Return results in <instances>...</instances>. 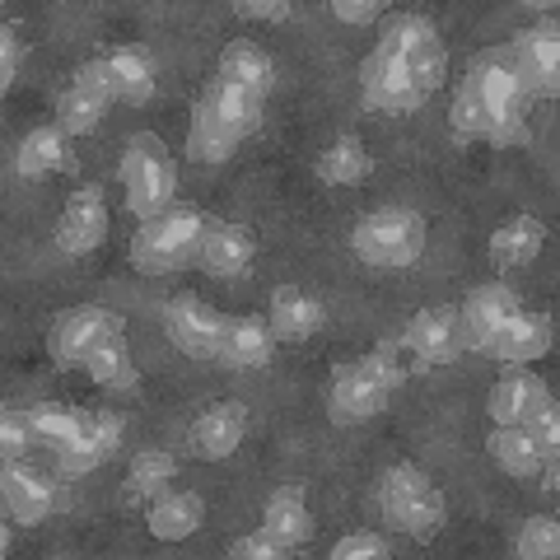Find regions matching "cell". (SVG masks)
Here are the masks:
<instances>
[{"label": "cell", "instance_id": "cell-1", "mask_svg": "<svg viewBox=\"0 0 560 560\" xmlns=\"http://www.w3.org/2000/svg\"><path fill=\"white\" fill-rule=\"evenodd\" d=\"M528 84H523L510 47H486L477 61L467 66V80L453 94V136L458 140H490V145H523L528 140Z\"/></svg>", "mask_w": 560, "mask_h": 560}, {"label": "cell", "instance_id": "cell-2", "mask_svg": "<svg viewBox=\"0 0 560 560\" xmlns=\"http://www.w3.org/2000/svg\"><path fill=\"white\" fill-rule=\"evenodd\" d=\"M261 103L267 98L253 94L248 84H234L224 75L210 80L197 94V103H191V131H187L191 160H201V164L234 160V150L257 131Z\"/></svg>", "mask_w": 560, "mask_h": 560}, {"label": "cell", "instance_id": "cell-3", "mask_svg": "<svg viewBox=\"0 0 560 560\" xmlns=\"http://www.w3.org/2000/svg\"><path fill=\"white\" fill-rule=\"evenodd\" d=\"M401 378H407V370H401L393 346H378L364 360L341 364V370L331 374V388H327L331 425H360V420H374L393 401Z\"/></svg>", "mask_w": 560, "mask_h": 560}, {"label": "cell", "instance_id": "cell-4", "mask_svg": "<svg viewBox=\"0 0 560 560\" xmlns=\"http://www.w3.org/2000/svg\"><path fill=\"white\" fill-rule=\"evenodd\" d=\"M206 224L210 220L197 206H168L154 220H140V230L131 238V267L145 276H168V271L187 267V261L201 253Z\"/></svg>", "mask_w": 560, "mask_h": 560}, {"label": "cell", "instance_id": "cell-5", "mask_svg": "<svg viewBox=\"0 0 560 560\" xmlns=\"http://www.w3.org/2000/svg\"><path fill=\"white\" fill-rule=\"evenodd\" d=\"M350 253H355L364 267L401 271V267H411V261H420V253H425V220L407 206L374 210V215H364L355 224Z\"/></svg>", "mask_w": 560, "mask_h": 560}, {"label": "cell", "instance_id": "cell-6", "mask_svg": "<svg viewBox=\"0 0 560 560\" xmlns=\"http://www.w3.org/2000/svg\"><path fill=\"white\" fill-rule=\"evenodd\" d=\"M378 504H383V518H388L393 533L425 541L444 528V495L430 486L425 471L411 467V463H397L388 477H383Z\"/></svg>", "mask_w": 560, "mask_h": 560}, {"label": "cell", "instance_id": "cell-7", "mask_svg": "<svg viewBox=\"0 0 560 560\" xmlns=\"http://www.w3.org/2000/svg\"><path fill=\"white\" fill-rule=\"evenodd\" d=\"M121 191H127V210L136 220H154L160 210L173 206L178 173H173V160L160 145V136L145 131L127 145V154H121Z\"/></svg>", "mask_w": 560, "mask_h": 560}, {"label": "cell", "instance_id": "cell-8", "mask_svg": "<svg viewBox=\"0 0 560 560\" xmlns=\"http://www.w3.org/2000/svg\"><path fill=\"white\" fill-rule=\"evenodd\" d=\"M75 80L80 84H94V90H103L113 103H150L154 94V57L150 47H108L98 51V57H90L84 66H75Z\"/></svg>", "mask_w": 560, "mask_h": 560}, {"label": "cell", "instance_id": "cell-9", "mask_svg": "<svg viewBox=\"0 0 560 560\" xmlns=\"http://www.w3.org/2000/svg\"><path fill=\"white\" fill-rule=\"evenodd\" d=\"M383 43H388L401 66L411 70V80H416V90L420 94H434L444 84V70H448V51H444V38H440V28H434L425 14H397L393 28L383 33Z\"/></svg>", "mask_w": 560, "mask_h": 560}, {"label": "cell", "instance_id": "cell-10", "mask_svg": "<svg viewBox=\"0 0 560 560\" xmlns=\"http://www.w3.org/2000/svg\"><path fill=\"white\" fill-rule=\"evenodd\" d=\"M360 90H364V103H370L374 113H393V117L416 113L420 103H425V94H420L416 80H411V70L401 66V57L388 43H378L370 57H364Z\"/></svg>", "mask_w": 560, "mask_h": 560}, {"label": "cell", "instance_id": "cell-11", "mask_svg": "<svg viewBox=\"0 0 560 560\" xmlns=\"http://www.w3.org/2000/svg\"><path fill=\"white\" fill-rule=\"evenodd\" d=\"M117 331H121V323L108 308H70L47 331V355L57 360L61 370H70V364H90L94 350L103 341H113Z\"/></svg>", "mask_w": 560, "mask_h": 560}, {"label": "cell", "instance_id": "cell-12", "mask_svg": "<svg viewBox=\"0 0 560 560\" xmlns=\"http://www.w3.org/2000/svg\"><path fill=\"white\" fill-rule=\"evenodd\" d=\"M164 327L168 341L191 360H215L220 355V331H224V313H215L197 294H178L164 308Z\"/></svg>", "mask_w": 560, "mask_h": 560}, {"label": "cell", "instance_id": "cell-13", "mask_svg": "<svg viewBox=\"0 0 560 560\" xmlns=\"http://www.w3.org/2000/svg\"><path fill=\"white\" fill-rule=\"evenodd\" d=\"M401 346L416 350L420 364H453L467 350L458 308H448V304L420 308L411 318V327H407V337H401Z\"/></svg>", "mask_w": 560, "mask_h": 560}, {"label": "cell", "instance_id": "cell-14", "mask_svg": "<svg viewBox=\"0 0 560 560\" xmlns=\"http://www.w3.org/2000/svg\"><path fill=\"white\" fill-rule=\"evenodd\" d=\"M510 57L518 66L523 84H528V94L556 98V90H560V33H556V24H537L528 33H518L510 43Z\"/></svg>", "mask_w": 560, "mask_h": 560}, {"label": "cell", "instance_id": "cell-15", "mask_svg": "<svg viewBox=\"0 0 560 560\" xmlns=\"http://www.w3.org/2000/svg\"><path fill=\"white\" fill-rule=\"evenodd\" d=\"M103 238H108V206H103V191L98 187L70 191V201L61 210V224H57L61 253L84 257V253H94Z\"/></svg>", "mask_w": 560, "mask_h": 560}, {"label": "cell", "instance_id": "cell-16", "mask_svg": "<svg viewBox=\"0 0 560 560\" xmlns=\"http://www.w3.org/2000/svg\"><path fill=\"white\" fill-rule=\"evenodd\" d=\"M243 434H248V411H243L238 401H215V407H206L197 420H191L187 444L197 458L220 463L243 444Z\"/></svg>", "mask_w": 560, "mask_h": 560}, {"label": "cell", "instance_id": "cell-17", "mask_svg": "<svg viewBox=\"0 0 560 560\" xmlns=\"http://www.w3.org/2000/svg\"><path fill=\"white\" fill-rule=\"evenodd\" d=\"M518 308V294L504 285V280H490V285H477L467 294V304L458 308V318H463V337L471 350H486V341L495 337V331L514 318Z\"/></svg>", "mask_w": 560, "mask_h": 560}, {"label": "cell", "instance_id": "cell-18", "mask_svg": "<svg viewBox=\"0 0 560 560\" xmlns=\"http://www.w3.org/2000/svg\"><path fill=\"white\" fill-rule=\"evenodd\" d=\"M121 444V416L117 411H98L84 420V430L70 440L66 448H57V467L66 477H84V471H94L103 458H113Z\"/></svg>", "mask_w": 560, "mask_h": 560}, {"label": "cell", "instance_id": "cell-19", "mask_svg": "<svg viewBox=\"0 0 560 560\" xmlns=\"http://www.w3.org/2000/svg\"><path fill=\"white\" fill-rule=\"evenodd\" d=\"M547 350H551V318L547 313H514V318L486 341L481 355L500 360V364H528V360H541Z\"/></svg>", "mask_w": 560, "mask_h": 560}, {"label": "cell", "instance_id": "cell-20", "mask_svg": "<svg viewBox=\"0 0 560 560\" xmlns=\"http://www.w3.org/2000/svg\"><path fill=\"white\" fill-rule=\"evenodd\" d=\"M271 346H276V331L271 323H261L257 313H243V318H224L220 331V364L230 370H267L271 364Z\"/></svg>", "mask_w": 560, "mask_h": 560}, {"label": "cell", "instance_id": "cell-21", "mask_svg": "<svg viewBox=\"0 0 560 560\" xmlns=\"http://www.w3.org/2000/svg\"><path fill=\"white\" fill-rule=\"evenodd\" d=\"M257 257V238L253 230H243V224H206V238H201V271L220 276V280H234L253 267Z\"/></svg>", "mask_w": 560, "mask_h": 560}, {"label": "cell", "instance_id": "cell-22", "mask_svg": "<svg viewBox=\"0 0 560 560\" xmlns=\"http://www.w3.org/2000/svg\"><path fill=\"white\" fill-rule=\"evenodd\" d=\"M541 243H547V224L537 215H510L495 234H490V261H495L500 276L523 271L541 257Z\"/></svg>", "mask_w": 560, "mask_h": 560}, {"label": "cell", "instance_id": "cell-23", "mask_svg": "<svg viewBox=\"0 0 560 560\" xmlns=\"http://www.w3.org/2000/svg\"><path fill=\"white\" fill-rule=\"evenodd\" d=\"M0 490H5V514L20 523V528H33V523H43L51 510H57V490H51V481L38 477V471L20 467V463L5 467Z\"/></svg>", "mask_w": 560, "mask_h": 560}, {"label": "cell", "instance_id": "cell-24", "mask_svg": "<svg viewBox=\"0 0 560 560\" xmlns=\"http://www.w3.org/2000/svg\"><path fill=\"white\" fill-rule=\"evenodd\" d=\"M547 401H551L547 383L533 378L528 370H514L490 388V420H495V425H528Z\"/></svg>", "mask_w": 560, "mask_h": 560}, {"label": "cell", "instance_id": "cell-25", "mask_svg": "<svg viewBox=\"0 0 560 560\" xmlns=\"http://www.w3.org/2000/svg\"><path fill=\"white\" fill-rule=\"evenodd\" d=\"M323 304L313 300L308 290H300V285H280L276 294H271V331L280 341H308L313 331L323 327Z\"/></svg>", "mask_w": 560, "mask_h": 560}, {"label": "cell", "instance_id": "cell-26", "mask_svg": "<svg viewBox=\"0 0 560 560\" xmlns=\"http://www.w3.org/2000/svg\"><path fill=\"white\" fill-rule=\"evenodd\" d=\"M261 528H267L271 537H280L285 547H304V541L313 537V514L304 504V490L300 486H280L276 495L267 500V514H261Z\"/></svg>", "mask_w": 560, "mask_h": 560}, {"label": "cell", "instance_id": "cell-27", "mask_svg": "<svg viewBox=\"0 0 560 560\" xmlns=\"http://www.w3.org/2000/svg\"><path fill=\"white\" fill-rule=\"evenodd\" d=\"M173 471H178L173 453H164V448L136 453L131 467H127V481H121V504H154L168 490Z\"/></svg>", "mask_w": 560, "mask_h": 560}, {"label": "cell", "instance_id": "cell-28", "mask_svg": "<svg viewBox=\"0 0 560 560\" xmlns=\"http://www.w3.org/2000/svg\"><path fill=\"white\" fill-rule=\"evenodd\" d=\"M70 164V136L61 127H38L20 140L14 150V168L24 178H47V173H61Z\"/></svg>", "mask_w": 560, "mask_h": 560}, {"label": "cell", "instance_id": "cell-29", "mask_svg": "<svg viewBox=\"0 0 560 560\" xmlns=\"http://www.w3.org/2000/svg\"><path fill=\"white\" fill-rule=\"evenodd\" d=\"M145 523H150V533L160 537V541H183V537H191L206 523V504H201V495H191V490H178V495H160V500L150 504Z\"/></svg>", "mask_w": 560, "mask_h": 560}, {"label": "cell", "instance_id": "cell-30", "mask_svg": "<svg viewBox=\"0 0 560 560\" xmlns=\"http://www.w3.org/2000/svg\"><path fill=\"white\" fill-rule=\"evenodd\" d=\"M370 150H364V140L360 136H337L331 145L318 154V178L327 187H350V183H364L370 178Z\"/></svg>", "mask_w": 560, "mask_h": 560}, {"label": "cell", "instance_id": "cell-31", "mask_svg": "<svg viewBox=\"0 0 560 560\" xmlns=\"http://www.w3.org/2000/svg\"><path fill=\"white\" fill-rule=\"evenodd\" d=\"M215 75H224V80H234V84H248L253 94H261L267 98L271 94V80H276V70H271V57L261 51L257 43H248V38H238V43H230L220 51V70Z\"/></svg>", "mask_w": 560, "mask_h": 560}, {"label": "cell", "instance_id": "cell-32", "mask_svg": "<svg viewBox=\"0 0 560 560\" xmlns=\"http://www.w3.org/2000/svg\"><path fill=\"white\" fill-rule=\"evenodd\" d=\"M113 108V98L94 90V84H80V80H70V90L57 98V127L66 136H84V131H94L103 117H108Z\"/></svg>", "mask_w": 560, "mask_h": 560}, {"label": "cell", "instance_id": "cell-33", "mask_svg": "<svg viewBox=\"0 0 560 560\" xmlns=\"http://www.w3.org/2000/svg\"><path fill=\"white\" fill-rule=\"evenodd\" d=\"M84 374H90L98 388H108V393H131L136 388V364H131V350H127V341H121V331L113 341H103L94 355H90V364H84Z\"/></svg>", "mask_w": 560, "mask_h": 560}, {"label": "cell", "instance_id": "cell-34", "mask_svg": "<svg viewBox=\"0 0 560 560\" xmlns=\"http://www.w3.org/2000/svg\"><path fill=\"white\" fill-rule=\"evenodd\" d=\"M486 448H490V458L510 471V477H533V471L541 467V453H537L533 434L523 425H495Z\"/></svg>", "mask_w": 560, "mask_h": 560}, {"label": "cell", "instance_id": "cell-35", "mask_svg": "<svg viewBox=\"0 0 560 560\" xmlns=\"http://www.w3.org/2000/svg\"><path fill=\"white\" fill-rule=\"evenodd\" d=\"M84 420H90V416H80V411H70V407H57V401H43V407L28 411L33 440L47 444V448H66L84 430Z\"/></svg>", "mask_w": 560, "mask_h": 560}, {"label": "cell", "instance_id": "cell-36", "mask_svg": "<svg viewBox=\"0 0 560 560\" xmlns=\"http://www.w3.org/2000/svg\"><path fill=\"white\" fill-rule=\"evenodd\" d=\"M514 556L523 560H551L560 556V528H556V518H541L533 514L523 528L514 533Z\"/></svg>", "mask_w": 560, "mask_h": 560}, {"label": "cell", "instance_id": "cell-37", "mask_svg": "<svg viewBox=\"0 0 560 560\" xmlns=\"http://www.w3.org/2000/svg\"><path fill=\"white\" fill-rule=\"evenodd\" d=\"M523 430L533 434V444H537V453H541V463L556 467V448H560V411H556V401H547V407H541Z\"/></svg>", "mask_w": 560, "mask_h": 560}, {"label": "cell", "instance_id": "cell-38", "mask_svg": "<svg viewBox=\"0 0 560 560\" xmlns=\"http://www.w3.org/2000/svg\"><path fill=\"white\" fill-rule=\"evenodd\" d=\"M383 556H388V541L378 533H346L331 547V560H383Z\"/></svg>", "mask_w": 560, "mask_h": 560}, {"label": "cell", "instance_id": "cell-39", "mask_svg": "<svg viewBox=\"0 0 560 560\" xmlns=\"http://www.w3.org/2000/svg\"><path fill=\"white\" fill-rule=\"evenodd\" d=\"M234 560H280V556H290V547L280 537H271L267 528L261 533H248V537H238L234 547H230Z\"/></svg>", "mask_w": 560, "mask_h": 560}, {"label": "cell", "instance_id": "cell-40", "mask_svg": "<svg viewBox=\"0 0 560 560\" xmlns=\"http://www.w3.org/2000/svg\"><path fill=\"white\" fill-rule=\"evenodd\" d=\"M0 444H5V458H10V463H20V453L33 444L28 416H20V411H5V416H0Z\"/></svg>", "mask_w": 560, "mask_h": 560}, {"label": "cell", "instance_id": "cell-41", "mask_svg": "<svg viewBox=\"0 0 560 560\" xmlns=\"http://www.w3.org/2000/svg\"><path fill=\"white\" fill-rule=\"evenodd\" d=\"M20 80V33H14V24L0 28V84H10Z\"/></svg>", "mask_w": 560, "mask_h": 560}, {"label": "cell", "instance_id": "cell-42", "mask_svg": "<svg viewBox=\"0 0 560 560\" xmlns=\"http://www.w3.org/2000/svg\"><path fill=\"white\" fill-rule=\"evenodd\" d=\"M243 20H267V24H285L290 20V5L285 0H238L234 5Z\"/></svg>", "mask_w": 560, "mask_h": 560}, {"label": "cell", "instance_id": "cell-43", "mask_svg": "<svg viewBox=\"0 0 560 560\" xmlns=\"http://www.w3.org/2000/svg\"><path fill=\"white\" fill-rule=\"evenodd\" d=\"M383 5L378 0H331V14H337L341 24H370Z\"/></svg>", "mask_w": 560, "mask_h": 560}]
</instances>
